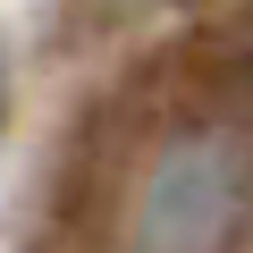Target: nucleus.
<instances>
[{
    "mask_svg": "<svg viewBox=\"0 0 253 253\" xmlns=\"http://www.w3.org/2000/svg\"><path fill=\"white\" fill-rule=\"evenodd\" d=\"M0 110H9V68H0Z\"/></svg>",
    "mask_w": 253,
    "mask_h": 253,
    "instance_id": "2",
    "label": "nucleus"
},
{
    "mask_svg": "<svg viewBox=\"0 0 253 253\" xmlns=\"http://www.w3.org/2000/svg\"><path fill=\"white\" fill-rule=\"evenodd\" d=\"M245 186L253 161L228 126H194V135L161 144L126 219V253H228L236 219H245Z\"/></svg>",
    "mask_w": 253,
    "mask_h": 253,
    "instance_id": "1",
    "label": "nucleus"
}]
</instances>
